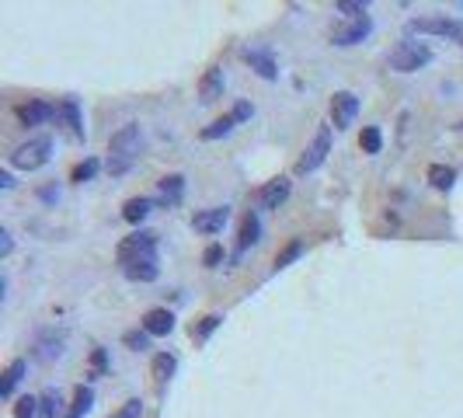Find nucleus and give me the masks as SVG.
I'll list each match as a JSON object with an SVG mask.
<instances>
[{
    "instance_id": "f257e3e1",
    "label": "nucleus",
    "mask_w": 463,
    "mask_h": 418,
    "mask_svg": "<svg viewBox=\"0 0 463 418\" xmlns=\"http://www.w3.org/2000/svg\"><path fill=\"white\" fill-rule=\"evenodd\" d=\"M407 35H435V39H449V42H463V22L446 18V15H432V18H411L404 25Z\"/></svg>"
},
{
    "instance_id": "f03ea898",
    "label": "nucleus",
    "mask_w": 463,
    "mask_h": 418,
    "mask_svg": "<svg viewBox=\"0 0 463 418\" xmlns=\"http://www.w3.org/2000/svg\"><path fill=\"white\" fill-rule=\"evenodd\" d=\"M53 157V140L49 136H32L28 143H22L15 153H11V164L22 167V171H39L46 167Z\"/></svg>"
},
{
    "instance_id": "7ed1b4c3",
    "label": "nucleus",
    "mask_w": 463,
    "mask_h": 418,
    "mask_svg": "<svg viewBox=\"0 0 463 418\" xmlns=\"http://www.w3.org/2000/svg\"><path fill=\"white\" fill-rule=\"evenodd\" d=\"M119 265H133V262H143V258H157V234L153 231H136L129 237H122L119 244Z\"/></svg>"
},
{
    "instance_id": "20e7f679",
    "label": "nucleus",
    "mask_w": 463,
    "mask_h": 418,
    "mask_svg": "<svg viewBox=\"0 0 463 418\" xmlns=\"http://www.w3.org/2000/svg\"><path fill=\"white\" fill-rule=\"evenodd\" d=\"M428 63H432V49L425 42H401L390 53V70H397V74H414Z\"/></svg>"
},
{
    "instance_id": "39448f33",
    "label": "nucleus",
    "mask_w": 463,
    "mask_h": 418,
    "mask_svg": "<svg viewBox=\"0 0 463 418\" xmlns=\"http://www.w3.org/2000/svg\"><path fill=\"white\" fill-rule=\"evenodd\" d=\"M328 153H331V126H321L317 129V136H314V143L303 150V157L296 160V174H310V171H317L324 160H328Z\"/></svg>"
},
{
    "instance_id": "423d86ee",
    "label": "nucleus",
    "mask_w": 463,
    "mask_h": 418,
    "mask_svg": "<svg viewBox=\"0 0 463 418\" xmlns=\"http://www.w3.org/2000/svg\"><path fill=\"white\" fill-rule=\"evenodd\" d=\"M140 143H143V129H140L136 122H129V126H122L119 133H112V140H108V153H112V157L136 160V153H140Z\"/></svg>"
},
{
    "instance_id": "0eeeda50",
    "label": "nucleus",
    "mask_w": 463,
    "mask_h": 418,
    "mask_svg": "<svg viewBox=\"0 0 463 418\" xmlns=\"http://www.w3.org/2000/svg\"><path fill=\"white\" fill-rule=\"evenodd\" d=\"M359 115V98L352 91H335L331 98V126L335 129H348Z\"/></svg>"
},
{
    "instance_id": "6e6552de",
    "label": "nucleus",
    "mask_w": 463,
    "mask_h": 418,
    "mask_svg": "<svg viewBox=\"0 0 463 418\" xmlns=\"http://www.w3.org/2000/svg\"><path fill=\"white\" fill-rule=\"evenodd\" d=\"M369 32H373V18L366 15V18H359V22H348V25H338L335 32H331V46H359V42H366L369 39Z\"/></svg>"
},
{
    "instance_id": "1a4fd4ad",
    "label": "nucleus",
    "mask_w": 463,
    "mask_h": 418,
    "mask_svg": "<svg viewBox=\"0 0 463 418\" xmlns=\"http://www.w3.org/2000/svg\"><path fill=\"white\" fill-rule=\"evenodd\" d=\"M230 220V206H212V209H202V213L192 217V227L195 234H219Z\"/></svg>"
},
{
    "instance_id": "9d476101",
    "label": "nucleus",
    "mask_w": 463,
    "mask_h": 418,
    "mask_svg": "<svg viewBox=\"0 0 463 418\" xmlns=\"http://www.w3.org/2000/svg\"><path fill=\"white\" fill-rule=\"evenodd\" d=\"M63 349H67V331L46 328V331L35 338V356H39L42 362H53V359H60V356H63Z\"/></svg>"
},
{
    "instance_id": "9b49d317",
    "label": "nucleus",
    "mask_w": 463,
    "mask_h": 418,
    "mask_svg": "<svg viewBox=\"0 0 463 418\" xmlns=\"http://www.w3.org/2000/svg\"><path fill=\"white\" fill-rule=\"evenodd\" d=\"M143 331H146L150 338H164V335H171V331H174V314H171L167 307H153V310H146V314H143Z\"/></svg>"
},
{
    "instance_id": "f8f14e48",
    "label": "nucleus",
    "mask_w": 463,
    "mask_h": 418,
    "mask_svg": "<svg viewBox=\"0 0 463 418\" xmlns=\"http://www.w3.org/2000/svg\"><path fill=\"white\" fill-rule=\"evenodd\" d=\"M241 56L248 60V67H251L258 77H265V81H279V63L272 60L269 49H244Z\"/></svg>"
},
{
    "instance_id": "ddd939ff",
    "label": "nucleus",
    "mask_w": 463,
    "mask_h": 418,
    "mask_svg": "<svg viewBox=\"0 0 463 418\" xmlns=\"http://www.w3.org/2000/svg\"><path fill=\"white\" fill-rule=\"evenodd\" d=\"M15 115H18L22 126H42V122H49L56 115V108L46 105V101H25V105L15 108Z\"/></svg>"
},
{
    "instance_id": "4468645a",
    "label": "nucleus",
    "mask_w": 463,
    "mask_h": 418,
    "mask_svg": "<svg viewBox=\"0 0 463 418\" xmlns=\"http://www.w3.org/2000/svg\"><path fill=\"white\" fill-rule=\"evenodd\" d=\"M289 192H293V181H289V178H272V181L262 188L258 202H262V209H279V206L289 199Z\"/></svg>"
},
{
    "instance_id": "2eb2a0df",
    "label": "nucleus",
    "mask_w": 463,
    "mask_h": 418,
    "mask_svg": "<svg viewBox=\"0 0 463 418\" xmlns=\"http://www.w3.org/2000/svg\"><path fill=\"white\" fill-rule=\"evenodd\" d=\"M223 87H226L223 70H219V67H209V70H205V77L199 81V98H202L205 105H212V101H219V98H223Z\"/></svg>"
},
{
    "instance_id": "dca6fc26",
    "label": "nucleus",
    "mask_w": 463,
    "mask_h": 418,
    "mask_svg": "<svg viewBox=\"0 0 463 418\" xmlns=\"http://www.w3.org/2000/svg\"><path fill=\"white\" fill-rule=\"evenodd\" d=\"M258 241H262V220H258V213H248V217L241 220V234H237V255L251 251Z\"/></svg>"
},
{
    "instance_id": "f3484780",
    "label": "nucleus",
    "mask_w": 463,
    "mask_h": 418,
    "mask_svg": "<svg viewBox=\"0 0 463 418\" xmlns=\"http://www.w3.org/2000/svg\"><path fill=\"white\" fill-rule=\"evenodd\" d=\"M56 119H63L67 129H70L77 140H84V119H81V105H77V98H63L60 108H56Z\"/></svg>"
},
{
    "instance_id": "a211bd4d",
    "label": "nucleus",
    "mask_w": 463,
    "mask_h": 418,
    "mask_svg": "<svg viewBox=\"0 0 463 418\" xmlns=\"http://www.w3.org/2000/svg\"><path fill=\"white\" fill-rule=\"evenodd\" d=\"M153 206H157V202H153L150 195H136V199H129V202L122 206V220H126V224H143V220L153 213Z\"/></svg>"
},
{
    "instance_id": "6ab92c4d",
    "label": "nucleus",
    "mask_w": 463,
    "mask_h": 418,
    "mask_svg": "<svg viewBox=\"0 0 463 418\" xmlns=\"http://www.w3.org/2000/svg\"><path fill=\"white\" fill-rule=\"evenodd\" d=\"M157 188H160V202L164 206H178L181 195H185V174H164L157 181Z\"/></svg>"
},
{
    "instance_id": "aec40b11",
    "label": "nucleus",
    "mask_w": 463,
    "mask_h": 418,
    "mask_svg": "<svg viewBox=\"0 0 463 418\" xmlns=\"http://www.w3.org/2000/svg\"><path fill=\"white\" fill-rule=\"evenodd\" d=\"M122 272H126V279H133V283H153V279L160 276V265H157V258H143V262L122 265Z\"/></svg>"
},
{
    "instance_id": "412c9836",
    "label": "nucleus",
    "mask_w": 463,
    "mask_h": 418,
    "mask_svg": "<svg viewBox=\"0 0 463 418\" xmlns=\"http://www.w3.org/2000/svg\"><path fill=\"white\" fill-rule=\"evenodd\" d=\"M25 369H28V362H25V359H15V362H8V369H4V380H0V397H15V387L22 383Z\"/></svg>"
},
{
    "instance_id": "4be33fe9",
    "label": "nucleus",
    "mask_w": 463,
    "mask_h": 418,
    "mask_svg": "<svg viewBox=\"0 0 463 418\" xmlns=\"http://www.w3.org/2000/svg\"><path fill=\"white\" fill-rule=\"evenodd\" d=\"M234 126H237V115H234V112H226L223 119H216L212 126H205L199 136L209 143V140H219V136H226V133H234Z\"/></svg>"
},
{
    "instance_id": "5701e85b",
    "label": "nucleus",
    "mask_w": 463,
    "mask_h": 418,
    "mask_svg": "<svg viewBox=\"0 0 463 418\" xmlns=\"http://www.w3.org/2000/svg\"><path fill=\"white\" fill-rule=\"evenodd\" d=\"M428 181H432V188L449 192V188H453V181H456V171H453L449 164H432V167H428Z\"/></svg>"
},
{
    "instance_id": "b1692460",
    "label": "nucleus",
    "mask_w": 463,
    "mask_h": 418,
    "mask_svg": "<svg viewBox=\"0 0 463 418\" xmlns=\"http://www.w3.org/2000/svg\"><path fill=\"white\" fill-rule=\"evenodd\" d=\"M91 404H94V390H91V387H77V394H74V408H70L67 418H84V415L91 411Z\"/></svg>"
},
{
    "instance_id": "393cba45",
    "label": "nucleus",
    "mask_w": 463,
    "mask_h": 418,
    "mask_svg": "<svg viewBox=\"0 0 463 418\" xmlns=\"http://www.w3.org/2000/svg\"><path fill=\"white\" fill-rule=\"evenodd\" d=\"M359 147H362V153H380V147H383V133H380V126H366L362 129V136H359Z\"/></svg>"
},
{
    "instance_id": "a878e982",
    "label": "nucleus",
    "mask_w": 463,
    "mask_h": 418,
    "mask_svg": "<svg viewBox=\"0 0 463 418\" xmlns=\"http://www.w3.org/2000/svg\"><path fill=\"white\" fill-rule=\"evenodd\" d=\"M300 255H303V241H289V244L276 255V265H272V269H276V272H283V269H289Z\"/></svg>"
},
{
    "instance_id": "bb28decb",
    "label": "nucleus",
    "mask_w": 463,
    "mask_h": 418,
    "mask_svg": "<svg viewBox=\"0 0 463 418\" xmlns=\"http://www.w3.org/2000/svg\"><path fill=\"white\" fill-rule=\"evenodd\" d=\"M174 366H178V359H174L171 352L153 356V376H157V383H167V380H171V373H174Z\"/></svg>"
},
{
    "instance_id": "cd10ccee",
    "label": "nucleus",
    "mask_w": 463,
    "mask_h": 418,
    "mask_svg": "<svg viewBox=\"0 0 463 418\" xmlns=\"http://www.w3.org/2000/svg\"><path fill=\"white\" fill-rule=\"evenodd\" d=\"M63 411V401H60V390H46L39 397V418H56Z\"/></svg>"
},
{
    "instance_id": "c85d7f7f",
    "label": "nucleus",
    "mask_w": 463,
    "mask_h": 418,
    "mask_svg": "<svg viewBox=\"0 0 463 418\" xmlns=\"http://www.w3.org/2000/svg\"><path fill=\"white\" fill-rule=\"evenodd\" d=\"M11 415H15V418H39V397H32V394L18 397Z\"/></svg>"
},
{
    "instance_id": "c756f323",
    "label": "nucleus",
    "mask_w": 463,
    "mask_h": 418,
    "mask_svg": "<svg viewBox=\"0 0 463 418\" xmlns=\"http://www.w3.org/2000/svg\"><path fill=\"white\" fill-rule=\"evenodd\" d=\"M335 11H338V15H345L348 22H359V18H366V4H362V0H338V4H335Z\"/></svg>"
},
{
    "instance_id": "7c9ffc66",
    "label": "nucleus",
    "mask_w": 463,
    "mask_h": 418,
    "mask_svg": "<svg viewBox=\"0 0 463 418\" xmlns=\"http://www.w3.org/2000/svg\"><path fill=\"white\" fill-rule=\"evenodd\" d=\"M219 321H223L219 314H205V317L199 321V328H192V338H195V342H205V338L219 328Z\"/></svg>"
},
{
    "instance_id": "2f4dec72",
    "label": "nucleus",
    "mask_w": 463,
    "mask_h": 418,
    "mask_svg": "<svg viewBox=\"0 0 463 418\" xmlns=\"http://www.w3.org/2000/svg\"><path fill=\"white\" fill-rule=\"evenodd\" d=\"M98 167H101V164H98L94 157H87L84 164H77V167H74V174H70V181H77V185H84V181H91V178L98 174Z\"/></svg>"
},
{
    "instance_id": "473e14b6",
    "label": "nucleus",
    "mask_w": 463,
    "mask_h": 418,
    "mask_svg": "<svg viewBox=\"0 0 463 418\" xmlns=\"http://www.w3.org/2000/svg\"><path fill=\"white\" fill-rule=\"evenodd\" d=\"M122 342H126L133 352H143V349H150V335H146L143 328H140V331H126V335H122Z\"/></svg>"
},
{
    "instance_id": "72a5a7b5",
    "label": "nucleus",
    "mask_w": 463,
    "mask_h": 418,
    "mask_svg": "<svg viewBox=\"0 0 463 418\" xmlns=\"http://www.w3.org/2000/svg\"><path fill=\"white\" fill-rule=\"evenodd\" d=\"M140 415H143V401H140V397H129V401H126L115 415H108V418H140Z\"/></svg>"
},
{
    "instance_id": "f704fd0d",
    "label": "nucleus",
    "mask_w": 463,
    "mask_h": 418,
    "mask_svg": "<svg viewBox=\"0 0 463 418\" xmlns=\"http://www.w3.org/2000/svg\"><path fill=\"white\" fill-rule=\"evenodd\" d=\"M219 262H223V244H209V248L202 251V265H205V269H216Z\"/></svg>"
},
{
    "instance_id": "c9c22d12",
    "label": "nucleus",
    "mask_w": 463,
    "mask_h": 418,
    "mask_svg": "<svg viewBox=\"0 0 463 418\" xmlns=\"http://www.w3.org/2000/svg\"><path fill=\"white\" fill-rule=\"evenodd\" d=\"M129 167H133V160H126V157H108V174H112V178H122Z\"/></svg>"
},
{
    "instance_id": "e433bc0d",
    "label": "nucleus",
    "mask_w": 463,
    "mask_h": 418,
    "mask_svg": "<svg viewBox=\"0 0 463 418\" xmlns=\"http://www.w3.org/2000/svg\"><path fill=\"white\" fill-rule=\"evenodd\" d=\"M234 115H237V122H248V119L255 115V105H251V101H237V105H234Z\"/></svg>"
},
{
    "instance_id": "4c0bfd02",
    "label": "nucleus",
    "mask_w": 463,
    "mask_h": 418,
    "mask_svg": "<svg viewBox=\"0 0 463 418\" xmlns=\"http://www.w3.org/2000/svg\"><path fill=\"white\" fill-rule=\"evenodd\" d=\"M105 369H108V356H105V349H94V376Z\"/></svg>"
},
{
    "instance_id": "58836bf2",
    "label": "nucleus",
    "mask_w": 463,
    "mask_h": 418,
    "mask_svg": "<svg viewBox=\"0 0 463 418\" xmlns=\"http://www.w3.org/2000/svg\"><path fill=\"white\" fill-rule=\"evenodd\" d=\"M15 241H11V231H0V255H11Z\"/></svg>"
},
{
    "instance_id": "ea45409f",
    "label": "nucleus",
    "mask_w": 463,
    "mask_h": 418,
    "mask_svg": "<svg viewBox=\"0 0 463 418\" xmlns=\"http://www.w3.org/2000/svg\"><path fill=\"white\" fill-rule=\"evenodd\" d=\"M0 188H15V174L11 171H0Z\"/></svg>"
},
{
    "instance_id": "a19ab883",
    "label": "nucleus",
    "mask_w": 463,
    "mask_h": 418,
    "mask_svg": "<svg viewBox=\"0 0 463 418\" xmlns=\"http://www.w3.org/2000/svg\"><path fill=\"white\" fill-rule=\"evenodd\" d=\"M56 195H60V192H56V188H42V199H46V202H53V199H56Z\"/></svg>"
}]
</instances>
